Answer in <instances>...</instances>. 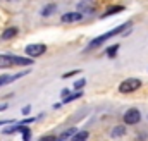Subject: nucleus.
I'll return each instance as SVG.
<instances>
[{"mask_svg": "<svg viewBox=\"0 0 148 141\" xmlns=\"http://www.w3.org/2000/svg\"><path fill=\"white\" fill-rule=\"evenodd\" d=\"M84 84H86V81H84V79H79V81H76V83H74V88H76V90H81Z\"/></svg>", "mask_w": 148, "mask_h": 141, "instance_id": "nucleus-18", "label": "nucleus"}, {"mask_svg": "<svg viewBox=\"0 0 148 141\" xmlns=\"http://www.w3.org/2000/svg\"><path fill=\"white\" fill-rule=\"evenodd\" d=\"M5 108H7V105H0V112H3Z\"/></svg>", "mask_w": 148, "mask_h": 141, "instance_id": "nucleus-23", "label": "nucleus"}, {"mask_svg": "<svg viewBox=\"0 0 148 141\" xmlns=\"http://www.w3.org/2000/svg\"><path fill=\"white\" fill-rule=\"evenodd\" d=\"M45 52H47V45H43V43H33V45H28L24 48V53L29 59H36L40 55H43Z\"/></svg>", "mask_w": 148, "mask_h": 141, "instance_id": "nucleus-4", "label": "nucleus"}, {"mask_svg": "<svg viewBox=\"0 0 148 141\" xmlns=\"http://www.w3.org/2000/svg\"><path fill=\"white\" fill-rule=\"evenodd\" d=\"M141 120V114L138 108H129L126 114H124V122L127 126H133V124H138Z\"/></svg>", "mask_w": 148, "mask_h": 141, "instance_id": "nucleus-5", "label": "nucleus"}, {"mask_svg": "<svg viewBox=\"0 0 148 141\" xmlns=\"http://www.w3.org/2000/svg\"><path fill=\"white\" fill-rule=\"evenodd\" d=\"M19 133H23V141H31V131H29V127H26V124H21Z\"/></svg>", "mask_w": 148, "mask_h": 141, "instance_id": "nucleus-12", "label": "nucleus"}, {"mask_svg": "<svg viewBox=\"0 0 148 141\" xmlns=\"http://www.w3.org/2000/svg\"><path fill=\"white\" fill-rule=\"evenodd\" d=\"M88 136H90V134H88V131H76L71 140H73V141H86V140H88Z\"/></svg>", "mask_w": 148, "mask_h": 141, "instance_id": "nucleus-11", "label": "nucleus"}, {"mask_svg": "<svg viewBox=\"0 0 148 141\" xmlns=\"http://www.w3.org/2000/svg\"><path fill=\"white\" fill-rule=\"evenodd\" d=\"M26 72H19V74H16V76H0V86H3V84H9V83H12L14 79H17V77H23Z\"/></svg>", "mask_w": 148, "mask_h": 141, "instance_id": "nucleus-8", "label": "nucleus"}, {"mask_svg": "<svg viewBox=\"0 0 148 141\" xmlns=\"http://www.w3.org/2000/svg\"><path fill=\"white\" fill-rule=\"evenodd\" d=\"M40 141H59V140H57V136H53V134H48V136H43V138H40Z\"/></svg>", "mask_w": 148, "mask_h": 141, "instance_id": "nucleus-17", "label": "nucleus"}, {"mask_svg": "<svg viewBox=\"0 0 148 141\" xmlns=\"http://www.w3.org/2000/svg\"><path fill=\"white\" fill-rule=\"evenodd\" d=\"M79 70H71V72H66V74H62V77H71V76H74V74H77Z\"/></svg>", "mask_w": 148, "mask_h": 141, "instance_id": "nucleus-19", "label": "nucleus"}, {"mask_svg": "<svg viewBox=\"0 0 148 141\" xmlns=\"http://www.w3.org/2000/svg\"><path fill=\"white\" fill-rule=\"evenodd\" d=\"M74 133H76V129H74V127H71V129H67V131H64V133H62L60 136H57V140H59V141H64V140H67L69 136H73Z\"/></svg>", "mask_w": 148, "mask_h": 141, "instance_id": "nucleus-15", "label": "nucleus"}, {"mask_svg": "<svg viewBox=\"0 0 148 141\" xmlns=\"http://www.w3.org/2000/svg\"><path fill=\"white\" fill-rule=\"evenodd\" d=\"M53 10H55V3H48L47 7H43V10H41V16H45V17H47V16H50Z\"/></svg>", "mask_w": 148, "mask_h": 141, "instance_id": "nucleus-16", "label": "nucleus"}, {"mask_svg": "<svg viewBox=\"0 0 148 141\" xmlns=\"http://www.w3.org/2000/svg\"><path fill=\"white\" fill-rule=\"evenodd\" d=\"M67 95H69V90H62V98L67 97Z\"/></svg>", "mask_w": 148, "mask_h": 141, "instance_id": "nucleus-21", "label": "nucleus"}, {"mask_svg": "<svg viewBox=\"0 0 148 141\" xmlns=\"http://www.w3.org/2000/svg\"><path fill=\"white\" fill-rule=\"evenodd\" d=\"M81 19H83V14H81V12H67V14H64V16L60 17L62 23H77V21H81Z\"/></svg>", "mask_w": 148, "mask_h": 141, "instance_id": "nucleus-6", "label": "nucleus"}, {"mask_svg": "<svg viewBox=\"0 0 148 141\" xmlns=\"http://www.w3.org/2000/svg\"><path fill=\"white\" fill-rule=\"evenodd\" d=\"M131 26V23H126V24H121V26H117V28H114V29H110V31H107V33H103V35L97 36L93 41H90V45H88V50H91V48H97V47H100L105 40H109V38H112V36H117L121 35L124 29H127Z\"/></svg>", "mask_w": 148, "mask_h": 141, "instance_id": "nucleus-2", "label": "nucleus"}, {"mask_svg": "<svg viewBox=\"0 0 148 141\" xmlns=\"http://www.w3.org/2000/svg\"><path fill=\"white\" fill-rule=\"evenodd\" d=\"M31 64H33V59H29V57L0 53V69H7V67H14V66H31Z\"/></svg>", "mask_w": 148, "mask_h": 141, "instance_id": "nucleus-1", "label": "nucleus"}, {"mask_svg": "<svg viewBox=\"0 0 148 141\" xmlns=\"http://www.w3.org/2000/svg\"><path fill=\"white\" fill-rule=\"evenodd\" d=\"M126 134V129L122 127V126H117V127H114L112 129V138H121V136H124Z\"/></svg>", "mask_w": 148, "mask_h": 141, "instance_id": "nucleus-13", "label": "nucleus"}, {"mask_svg": "<svg viewBox=\"0 0 148 141\" xmlns=\"http://www.w3.org/2000/svg\"><path fill=\"white\" fill-rule=\"evenodd\" d=\"M140 88H141V79H138V77H127V79H124V81L119 84V91H121L122 95L133 93V91H136V90H140Z\"/></svg>", "mask_w": 148, "mask_h": 141, "instance_id": "nucleus-3", "label": "nucleus"}, {"mask_svg": "<svg viewBox=\"0 0 148 141\" xmlns=\"http://www.w3.org/2000/svg\"><path fill=\"white\" fill-rule=\"evenodd\" d=\"M17 33H19V29H17V28H14V26H10V28H7V29L2 33L0 40H3V41H5V40H12Z\"/></svg>", "mask_w": 148, "mask_h": 141, "instance_id": "nucleus-7", "label": "nucleus"}, {"mask_svg": "<svg viewBox=\"0 0 148 141\" xmlns=\"http://www.w3.org/2000/svg\"><path fill=\"white\" fill-rule=\"evenodd\" d=\"M29 110H31V107H29V105H26L24 108H23V114H24V115H28V114H29Z\"/></svg>", "mask_w": 148, "mask_h": 141, "instance_id": "nucleus-20", "label": "nucleus"}, {"mask_svg": "<svg viewBox=\"0 0 148 141\" xmlns=\"http://www.w3.org/2000/svg\"><path fill=\"white\" fill-rule=\"evenodd\" d=\"M121 48V45L119 43H115V45H112V47H109L107 48V57H110V59H114L115 55H117V50Z\"/></svg>", "mask_w": 148, "mask_h": 141, "instance_id": "nucleus-14", "label": "nucleus"}, {"mask_svg": "<svg viewBox=\"0 0 148 141\" xmlns=\"http://www.w3.org/2000/svg\"><path fill=\"white\" fill-rule=\"evenodd\" d=\"M81 97H83V91H79V90H77V91H76V93H73V95L69 93L67 97H64V98H62V103H69V102H74V100H77V98H81Z\"/></svg>", "mask_w": 148, "mask_h": 141, "instance_id": "nucleus-10", "label": "nucleus"}, {"mask_svg": "<svg viewBox=\"0 0 148 141\" xmlns=\"http://www.w3.org/2000/svg\"><path fill=\"white\" fill-rule=\"evenodd\" d=\"M12 120H0V126H3V124H10Z\"/></svg>", "mask_w": 148, "mask_h": 141, "instance_id": "nucleus-22", "label": "nucleus"}, {"mask_svg": "<svg viewBox=\"0 0 148 141\" xmlns=\"http://www.w3.org/2000/svg\"><path fill=\"white\" fill-rule=\"evenodd\" d=\"M122 10H124L122 5H114V7H109V9H107V12H105L102 17L105 19V17H109V16H115V14H119V12H122Z\"/></svg>", "mask_w": 148, "mask_h": 141, "instance_id": "nucleus-9", "label": "nucleus"}]
</instances>
